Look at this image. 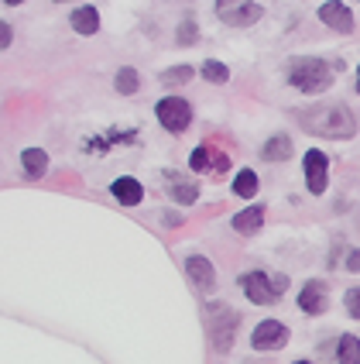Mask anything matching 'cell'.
Instances as JSON below:
<instances>
[{
	"mask_svg": "<svg viewBox=\"0 0 360 364\" xmlns=\"http://www.w3.org/2000/svg\"><path fill=\"white\" fill-rule=\"evenodd\" d=\"M288 82H292L295 90H302V93L316 97L322 90H329L333 73H329V65L322 59H292L288 62Z\"/></svg>",
	"mask_w": 360,
	"mask_h": 364,
	"instance_id": "obj_2",
	"label": "cell"
},
{
	"mask_svg": "<svg viewBox=\"0 0 360 364\" xmlns=\"http://www.w3.org/2000/svg\"><path fill=\"white\" fill-rule=\"evenodd\" d=\"M69 24H72L80 35H97V28H100V14H97V7H80V11H72Z\"/></svg>",
	"mask_w": 360,
	"mask_h": 364,
	"instance_id": "obj_17",
	"label": "cell"
},
{
	"mask_svg": "<svg viewBox=\"0 0 360 364\" xmlns=\"http://www.w3.org/2000/svg\"><path fill=\"white\" fill-rule=\"evenodd\" d=\"M326 179H329V159L322 151H316V148L305 151V186H309V193L320 196L326 189Z\"/></svg>",
	"mask_w": 360,
	"mask_h": 364,
	"instance_id": "obj_7",
	"label": "cell"
},
{
	"mask_svg": "<svg viewBox=\"0 0 360 364\" xmlns=\"http://www.w3.org/2000/svg\"><path fill=\"white\" fill-rule=\"evenodd\" d=\"M175 38H179V45H192V41L200 38V28H196V18H185L179 24V35H175Z\"/></svg>",
	"mask_w": 360,
	"mask_h": 364,
	"instance_id": "obj_23",
	"label": "cell"
},
{
	"mask_svg": "<svg viewBox=\"0 0 360 364\" xmlns=\"http://www.w3.org/2000/svg\"><path fill=\"white\" fill-rule=\"evenodd\" d=\"M217 18H220L223 24H234V28H247V24H254V21L264 18V7H258V4H244L237 11H227V14H217Z\"/></svg>",
	"mask_w": 360,
	"mask_h": 364,
	"instance_id": "obj_12",
	"label": "cell"
},
{
	"mask_svg": "<svg viewBox=\"0 0 360 364\" xmlns=\"http://www.w3.org/2000/svg\"><path fill=\"white\" fill-rule=\"evenodd\" d=\"M7 45H11V24H7V21H0V52H4Z\"/></svg>",
	"mask_w": 360,
	"mask_h": 364,
	"instance_id": "obj_28",
	"label": "cell"
},
{
	"mask_svg": "<svg viewBox=\"0 0 360 364\" xmlns=\"http://www.w3.org/2000/svg\"><path fill=\"white\" fill-rule=\"evenodd\" d=\"M357 93H360V73H357Z\"/></svg>",
	"mask_w": 360,
	"mask_h": 364,
	"instance_id": "obj_30",
	"label": "cell"
},
{
	"mask_svg": "<svg viewBox=\"0 0 360 364\" xmlns=\"http://www.w3.org/2000/svg\"><path fill=\"white\" fill-rule=\"evenodd\" d=\"M4 4H11V7H18V4H21V0H4Z\"/></svg>",
	"mask_w": 360,
	"mask_h": 364,
	"instance_id": "obj_29",
	"label": "cell"
},
{
	"mask_svg": "<svg viewBox=\"0 0 360 364\" xmlns=\"http://www.w3.org/2000/svg\"><path fill=\"white\" fill-rule=\"evenodd\" d=\"M202 76L209 82H227L230 80V69L223 65V62H217V59H206L202 62Z\"/></svg>",
	"mask_w": 360,
	"mask_h": 364,
	"instance_id": "obj_22",
	"label": "cell"
},
{
	"mask_svg": "<svg viewBox=\"0 0 360 364\" xmlns=\"http://www.w3.org/2000/svg\"><path fill=\"white\" fill-rule=\"evenodd\" d=\"M217 313H220V320L213 323V347H217V354H230V344H234V326L240 323L237 313L234 309H223L217 306Z\"/></svg>",
	"mask_w": 360,
	"mask_h": 364,
	"instance_id": "obj_8",
	"label": "cell"
},
{
	"mask_svg": "<svg viewBox=\"0 0 360 364\" xmlns=\"http://www.w3.org/2000/svg\"><path fill=\"white\" fill-rule=\"evenodd\" d=\"M285 344H288V326L281 320H264L251 333V347L254 350H281Z\"/></svg>",
	"mask_w": 360,
	"mask_h": 364,
	"instance_id": "obj_5",
	"label": "cell"
},
{
	"mask_svg": "<svg viewBox=\"0 0 360 364\" xmlns=\"http://www.w3.org/2000/svg\"><path fill=\"white\" fill-rule=\"evenodd\" d=\"M185 275H189V282L196 285V292H202V296H209L213 285H217V268H213L209 258H202V255L185 258Z\"/></svg>",
	"mask_w": 360,
	"mask_h": 364,
	"instance_id": "obj_6",
	"label": "cell"
},
{
	"mask_svg": "<svg viewBox=\"0 0 360 364\" xmlns=\"http://www.w3.org/2000/svg\"><path fill=\"white\" fill-rule=\"evenodd\" d=\"M285 285H288L285 275H268V272H247V275L240 279V289L247 292L251 303H258V306L278 303L281 292H285Z\"/></svg>",
	"mask_w": 360,
	"mask_h": 364,
	"instance_id": "obj_3",
	"label": "cell"
},
{
	"mask_svg": "<svg viewBox=\"0 0 360 364\" xmlns=\"http://www.w3.org/2000/svg\"><path fill=\"white\" fill-rule=\"evenodd\" d=\"M185 80H192V65H172L158 76V82H165V86H179Z\"/></svg>",
	"mask_w": 360,
	"mask_h": 364,
	"instance_id": "obj_21",
	"label": "cell"
},
{
	"mask_svg": "<svg viewBox=\"0 0 360 364\" xmlns=\"http://www.w3.org/2000/svg\"><path fill=\"white\" fill-rule=\"evenodd\" d=\"M337 361L340 364H360V337L343 333L340 344H337Z\"/></svg>",
	"mask_w": 360,
	"mask_h": 364,
	"instance_id": "obj_18",
	"label": "cell"
},
{
	"mask_svg": "<svg viewBox=\"0 0 360 364\" xmlns=\"http://www.w3.org/2000/svg\"><path fill=\"white\" fill-rule=\"evenodd\" d=\"M59 4H62V0H59Z\"/></svg>",
	"mask_w": 360,
	"mask_h": 364,
	"instance_id": "obj_32",
	"label": "cell"
},
{
	"mask_svg": "<svg viewBox=\"0 0 360 364\" xmlns=\"http://www.w3.org/2000/svg\"><path fill=\"white\" fill-rule=\"evenodd\" d=\"M21 165H24V172H28L31 179H41V176L48 172V151H41V148H24V151H21Z\"/></svg>",
	"mask_w": 360,
	"mask_h": 364,
	"instance_id": "obj_13",
	"label": "cell"
},
{
	"mask_svg": "<svg viewBox=\"0 0 360 364\" xmlns=\"http://www.w3.org/2000/svg\"><path fill=\"white\" fill-rule=\"evenodd\" d=\"M189 165H192L196 172H206V168H209V151H206V148H196L192 159H189Z\"/></svg>",
	"mask_w": 360,
	"mask_h": 364,
	"instance_id": "obj_24",
	"label": "cell"
},
{
	"mask_svg": "<svg viewBox=\"0 0 360 364\" xmlns=\"http://www.w3.org/2000/svg\"><path fill=\"white\" fill-rule=\"evenodd\" d=\"M244 4H254V0H217V14H227V11H237Z\"/></svg>",
	"mask_w": 360,
	"mask_h": 364,
	"instance_id": "obj_26",
	"label": "cell"
},
{
	"mask_svg": "<svg viewBox=\"0 0 360 364\" xmlns=\"http://www.w3.org/2000/svg\"><path fill=\"white\" fill-rule=\"evenodd\" d=\"M299 306H302V313H309V316L326 313V306H329V299H326V285H322L320 279L305 282L302 285V292H299Z\"/></svg>",
	"mask_w": 360,
	"mask_h": 364,
	"instance_id": "obj_10",
	"label": "cell"
},
{
	"mask_svg": "<svg viewBox=\"0 0 360 364\" xmlns=\"http://www.w3.org/2000/svg\"><path fill=\"white\" fill-rule=\"evenodd\" d=\"M114 86H117V93H124V97H131V93H138L141 80H138V73H134L131 65H124V69L117 73V82H114Z\"/></svg>",
	"mask_w": 360,
	"mask_h": 364,
	"instance_id": "obj_20",
	"label": "cell"
},
{
	"mask_svg": "<svg viewBox=\"0 0 360 364\" xmlns=\"http://www.w3.org/2000/svg\"><path fill=\"white\" fill-rule=\"evenodd\" d=\"M155 114H158L161 127H165V131H172V134L185 131V127H189V121H192V107L182 100V97H165V100H158Z\"/></svg>",
	"mask_w": 360,
	"mask_h": 364,
	"instance_id": "obj_4",
	"label": "cell"
},
{
	"mask_svg": "<svg viewBox=\"0 0 360 364\" xmlns=\"http://www.w3.org/2000/svg\"><path fill=\"white\" fill-rule=\"evenodd\" d=\"M110 193H114V200L124 203V206H138V203L144 200V189H141V182L131 179V176H120V179H114Z\"/></svg>",
	"mask_w": 360,
	"mask_h": 364,
	"instance_id": "obj_11",
	"label": "cell"
},
{
	"mask_svg": "<svg viewBox=\"0 0 360 364\" xmlns=\"http://www.w3.org/2000/svg\"><path fill=\"white\" fill-rule=\"evenodd\" d=\"M261 155H264V162H288V155H292V138H288V134H275L271 141L261 148Z\"/></svg>",
	"mask_w": 360,
	"mask_h": 364,
	"instance_id": "obj_16",
	"label": "cell"
},
{
	"mask_svg": "<svg viewBox=\"0 0 360 364\" xmlns=\"http://www.w3.org/2000/svg\"><path fill=\"white\" fill-rule=\"evenodd\" d=\"M320 21H322V24H329L333 31H340V35H350V31H354V14H350V7H347V4H340V0L322 4V7H320Z\"/></svg>",
	"mask_w": 360,
	"mask_h": 364,
	"instance_id": "obj_9",
	"label": "cell"
},
{
	"mask_svg": "<svg viewBox=\"0 0 360 364\" xmlns=\"http://www.w3.org/2000/svg\"><path fill=\"white\" fill-rule=\"evenodd\" d=\"M165 182L172 186V196L179 203H196L200 200V189H196V182H185L179 172H165Z\"/></svg>",
	"mask_w": 360,
	"mask_h": 364,
	"instance_id": "obj_15",
	"label": "cell"
},
{
	"mask_svg": "<svg viewBox=\"0 0 360 364\" xmlns=\"http://www.w3.org/2000/svg\"><path fill=\"white\" fill-rule=\"evenodd\" d=\"M234 193H237V196H244V200H251V196L258 193V176H254L251 168H240L237 179H234Z\"/></svg>",
	"mask_w": 360,
	"mask_h": 364,
	"instance_id": "obj_19",
	"label": "cell"
},
{
	"mask_svg": "<svg viewBox=\"0 0 360 364\" xmlns=\"http://www.w3.org/2000/svg\"><path fill=\"white\" fill-rule=\"evenodd\" d=\"M295 364H312V361H295Z\"/></svg>",
	"mask_w": 360,
	"mask_h": 364,
	"instance_id": "obj_31",
	"label": "cell"
},
{
	"mask_svg": "<svg viewBox=\"0 0 360 364\" xmlns=\"http://www.w3.org/2000/svg\"><path fill=\"white\" fill-rule=\"evenodd\" d=\"M347 272H360V247H354L347 255Z\"/></svg>",
	"mask_w": 360,
	"mask_h": 364,
	"instance_id": "obj_27",
	"label": "cell"
},
{
	"mask_svg": "<svg viewBox=\"0 0 360 364\" xmlns=\"http://www.w3.org/2000/svg\"><path fill=\"white\" fill-rule=\"evenodd\" d=\"M299 124L309 134H320L329 141H347L357 134V121L343 103H329V107H309L299 114Z\"/></svg>",
	"mask_w": 360,
	"mask_h": 364,
	"instance_id": "obj_1",
	"label": "cell"
},
{
	"mask_svg": "<svg viewBox=\"0 0 360 364\" xmlns=\"http://www.w3.org/2000/svg\"><path fill=\"white\" fill-rule=\"evenodd\" d=\"M261 223H264V210L261 206H247V210H240L234 217V230L237 234H258Z\"/></svg>",
	"mask_w": 360,
	"mask_h": 364,
	"instance_id": "obj_14",
	"label": "cell"
},
{
	"mask_svg": "<svg viewBox=\"0 0 360 364\" xmlns=\"http://www.w3.org/2000/svg\"><path fill=\"white\" fill-rule=\"evenodd\" d=\"M343 299H347V313H350L354 320H360V289H350Z\"/></svg>",
	"mask_w": 360,
	"mask_h": 364,
	"instance_id": "obj_25",
	"label": "cell"
}]
</instances>
